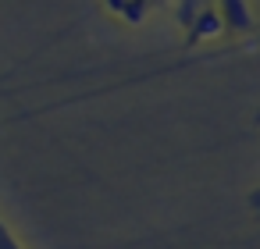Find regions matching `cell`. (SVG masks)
<instances>
[{
    "instance_id": "obj_1",
    "label": "cell",
    "mask_w": 260,
    "mask_h": 249,
    "mask_svg": "<svg viewBox=\"0 0 260 249\" xmlns=\"http://www.w3.org/2000/svg\"><path fill=\"white\" fill-rule=\"evenodd\" d=\"M0 249H18V242H15V238L4 231V224H0Z\"/></svg>"
}]
</instances>
